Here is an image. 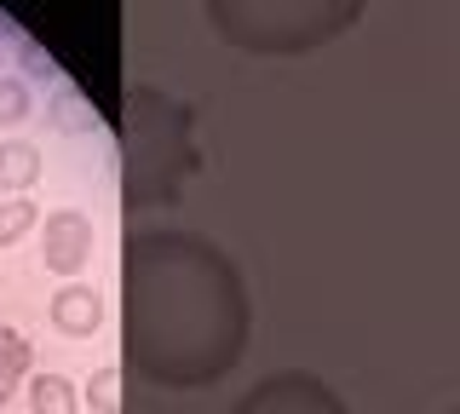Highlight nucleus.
I'll return each instance as SVG.
<instances>
[{"mask_svg":"<svg viewBox=\"0 0 460 414\" xmlns=\"http://www.w3.org/2000/svg\"><path fill=\"white\" fill-rule=\"evenodd\" d=\"M98 322H104V299L86 288V282L58 288V299H52V328H58V334L86 339V334H98Z\"/></svg>","mask_w":460,"mask_h":414,"instance_id":"nucleus-6","label":"nucleus"},{"mask_svg":"<svg viewBox=\"0 0 460 414\" xmlns=\"http://www.w3.org/2000/svg\"><path fill=\"white\" fill-rule=\"evenodd\" d=\"M81 397H86V403H93L98 414H121V368L104 363L93 380H86V392H81Z\"/></svg>","mask_w":460,"mask_h":414,"instance_id":"nucleus-10","label":"nucleus"},{"mask_svg":"<svg viewBox=\"0 0 460 414\" xmlns=\"http://www.w3.org/2000/svg\"><path fill=\"white\" fill-rule=\"evenodd\" d=\"M190 104L167 98L162 87H133L121 116V196L127 207H167L179 202L184 179L201 167L190 138Z\"/></svg>","mask_w":460,"mask_h":414,"instance_id":"nucleus-2","label":"nucleus"},{"mask_svg":"<svg viewBox=\"0 0 460 414\" xmlns=\"http://www.w3.org/2000/svg\"><path fill=\"white\" fill-rule=\"evenodd\" d=\"M29 403H35V414H75L81 409V392L69 385L64 374H29Z\"/></svg>","mask_w":460,"mask_h":414,"instance_id":"nucleus-8","label":"nucleus"},{"mask_svg":"<svg viewBox=\"0 0 460 414\" xmlns=\"http://www.w3.org/2000/svg\"><path fill=\"white\" fill-rule=\"evenodd\" d=\"M230 414H345V403L328 380L305 374V368H282V374H265L253 392H242Z\"/></svg>","mask_w":460,"mask_h":414,"instance_id":"nucleus-4","label":"nucleus"},{"mask_svg":"<svg viewBox=\"0 0 460 414\" xmlns=\"http://www.w3.org/2000/svg\"><path fill=\"white\" fill-rule=\"evenodd\" d=\"M12 392H18V380H12V374H0V409L12 403Z\"/></svg>","mask_w":460,"mask_h":414,"instance_id":"nucleus-13","label":"nucleus"},{"mask_svg":"<svg viewBox=\"0 0 460 414\" xmlns=\"http://www.w3.org/2000/svg\"><path fill=\"white\" fill-rule=\"evenodd\" d=\"M29 368H35V346H29L18 328H0V374L29 380Z\"/></svg>","mask_w":460,"mask_h":414,"instance_id":"nucleus-11","label":"nucleus"},{"mask_svg":"<svg viewBox=\"0 0 460 414\" xmlns=\"http://www.w3.org/2000/svg\"><path fill=\"white\" fill-rule=\"evenodd\" d=\"M213 35L259 58H294L340 40L368 0H201Z\"/></svg>","mask_w":460,"mask_h":414,"instance_id":"nucleus-3","label":"nucleus"},{"mask_svg":"<svg viewBox=\"0 0 460 414\" xmlns=\"http://www.w3.org/2000/svg\"><path fill=\"white\" fill-rule=\"evenodd\" d=\"M0 69H6V47H0Z\"/></svg>","mask_w":460,"mask_h":414,"instance_id":"nucleus-14","label":"nucleus"},{"mask_svg":"<svg viewBox=\"0 0 460 414\" xmlns=\"http://www.w3.org/2000/svg\"><path fill=\"white\" fill-rule=\"evenodd\" d=\"M248 282L219 242L196 231H138L121 260V346L144 380L201 392L248 351Z\"/></svg>","mask_w":460,"mask_h":414,"instance_id":"nucleus-1","label":"nucleus"},{"mask_svg":"<svg viewBox=\"0 0 460 414\" xmlns=\"http://www.w3.org/2000/svg\"><path fill=\"white\" fill-rule=\"evenodd\" d=\"M35 179H40V150L23 145V138H6V145H0V190L23 196Z\"/></svg>","mask_w":460,"mask_h":414,"instance_id":"nucleus-7","label":"nucleus"},{"mask_svg":"<svg viewBox=\"0 0 460 414\" xmlns=\"http://www.w3.org/2000/svg\"><path fill=\"white\" fill-rule=\"evenodd\" d=\"M29 110H35L29 87H23V81H12V75H0V127H18V121H29Z\"/></svg>","mask_w":460,"mask_h":414,"instance_id":"nucleus-12","label":"nucleus"},{"mask_svg":"<svg viewBox=\"0 0 460 414\" xmlns=\"http://www.w3.org/2000/svg\"><path fill=\"white\" fill-rule=\"evenodd\" d=\"M35 225H40V207L29 202V196H6V202H0V248L23 242Z\"/></svg>","mask_w":460,"mask_h":414,"instance_id":"nucleus-9","label":"nucleus"},{"mask_svg":"<svg viewBox=\"0 0 460 414\" xmlns=\"http://www.w3.org/2000/svg\"><path fill=\"white\" fill-rule=\"evenodd\" d=\"M455 414H460V409H455Z\"/></svg>","mask_w":460,"mask_h":414,"instance_id":"nucleus-15","label":"nucleus"},{"mask_svg":"<svg viewBox=\"0 0 460 414\" xmlns=\"http://www.w3.org/2000/svg\"><path fill=\"white\" fill-rule=\"evenodd\" d=\"M40 260H47V270H58V277H75V270L93 260V219L75 213V207L47 213V225H40Z\"/></svg>","mask_w":460,"mask_h":414,"instance_id":"nucleus-5","label":"nucleus"}]
</instances>
